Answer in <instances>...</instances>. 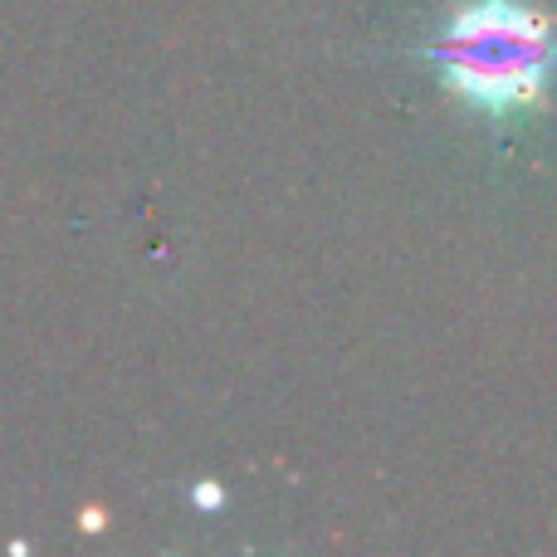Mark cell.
<instances>
[{
  "label": "cell",
  "instance_id": "cell-1",
  "mask_svg": "<svg viewBox=\"0 0 557 557\" xmlns=\"http://www.w3.org/2000/svg\"><path fill=\"white\" fill-rule=\"evenodd\" d=\"M445 84L484 113H519L553 74V20L523 0H470L431 45Z\"/></svg>",
  "mask_w": 557,
  "mask_h": 557
},
{
  "label": "cell",
  "instance_id": "cell-2",
  "mask_svg": "<svg viewBox=\"0 0 557 557\" xmlns=\"http://www.w3.org/2000/svg\"><path fill=\"white\" fill-rule=\"evenodd\" d=\"M196 499H201V504H221V490H215V484H201V490H196Z\"/></svg>",
  "mask_w": 557,
  "mask_h": 557
}]
</instances>
